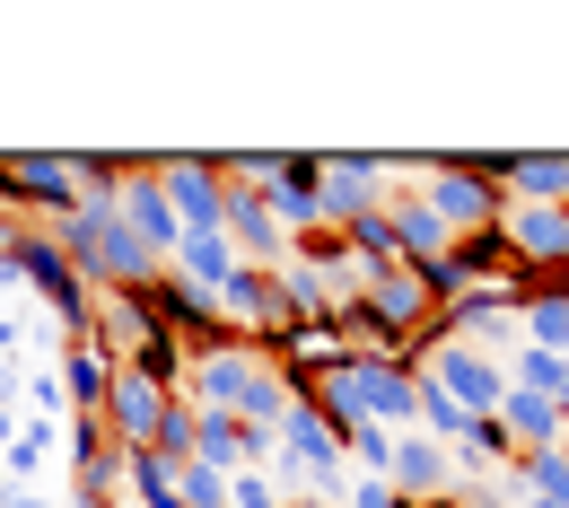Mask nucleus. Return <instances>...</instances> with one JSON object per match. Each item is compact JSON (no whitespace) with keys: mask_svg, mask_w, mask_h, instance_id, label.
<instances>
[{"mask_svg":"<svg viewBox=\"0 0 569 508\" xmlns=\"http://www.w3.org/2000/svg\"><path fill=\"white\" fill-rule=\"evenodd\" d=\"M53 237H62V255L88 272V290H149V281L167 272L141 237L123 228V211H114V202H79V211L62 219Z\"/></svg>","mask_w":569,"mask_h":508,"instance_id":"f257e3e1","label":"nucleus"},{"mask_svg":"<svg viewBox=\"0 0 569 508\" xmlns=\"http://www.w3.org/2000/svg\"><path fill=\"white\" fill-rule=\"evenodd\" d=\"M412 185L429 193V211L447 219L456 237H473V228H499V219H508V193H499V149H429Z\"/></svg>","mask_w":569,"mask_h":508,"instance_id":"f03ea898","label":"nucleus"},{"mask_svg":"<svg viewBox=\"0 0 569 508\" xmlns=\"http://www.w3.org/2000/svg\"><path fill=\"white\" fill-rule=\"evenodd\" d=\"M316 404H342L359 421H377V430H421V368H395V360H351L342 377H325L316 386Z\"/></svg>","mask_w":569,"mask_h":508,"instance_id":"7ed1b4c3","label":"nucleus"},{"mask_svg":"<svg viewBox=\"0 0 569 508\" xmlns=\"http://www.w3.org/2000/svg\"><path fill=\"white\" fill-rule=\"evenodd\" d=\"M88 193H79V158L62 149H9L0 158V211L9 219H36V228H62Z\"/></svg>","mask_w":569,"mask_h":508,"instance_id":"20e7f679","label":"nucleus"},{"mask_svg":"<svg viewBox=\"0 0 569 508\" xmlns=\"http://www.w3.org/2000/svg\"><path fill=\"white\" fill-rule=\"evenodd\" d=\"M272 474H281L289 491H351V456H342V438L333 421L298 395V412L281 421V456H272Z\"/></svg>","mask_w":569,"mask_h":508,"instance_id":"39448f33","label":"nucleus"},{"mask_svg":"<svg viewBox=\"0 0 569 508\" xmlns=\"http://www.w3.org/2000/svg\"><path fill=\"white\" fill-rule=\"evenodd\" d=\"M325 167V228H359V219L386 211V149H316Z\"/></svg>","mask_w":569,"mask_h":508,"instance_id":"423d86ee","label":"nucleus"},{"mask_svg":"<svg viewBox=\"0 0 569 508\" xmlns=\"http://www.w3.org/2000/svg\"><path fill=\"white\" fill-rule=\"evenodd\" d=\"M158 185H167V202L184 219V237H219V228H228V167H219V158L176 149V158H158Z\"/></svg>","mask_w":569,"mask_h":508,"instance_id":"0eeeda50","label":"nucleus"},{"mask_svg":"<svg viewBox=\"0 0 569 508\" xmlns=\"http://www.w3.org/2000/svg\"><path fill=\"white\" fill-rule=\"evenodd\" d=\"M141 307H149V325H158V333H176L193 360H202V351H219V342H237V333L219 325V298L193 290V281H176V272H158V281L141 290Z\"/></svg>","mask_w":569,"mask_h":508,"instance_id":"6e6552de","label":"nucleus"},{"mask_svg":"<svg viewBox=\"0 0 569 508\" xmlns=\"http://www.w3.org/2000/svg\"><path fill=\"white\" fill-rule=\"evenodd\" d=\"M421 377H438V386H447L473 421L508 404V360H499V351H482V342H438V351L421 360Z\"/></svg>","mask_w":569,"mask_h":508,"instance_id":"1a4fd4ad","label":"nucleus"},{"mask_svg":"<svg viewBox=\"0 0 569 508\" xmlns=\"http://www.w3.org/2000/svg\"><path fill=\"white\" fill-rule=\"evenodd\" d=\"M176 404H184V395H167L158 377H141V368H123V377H114V404H106V438H114L123 456H141L149 438H158V421H167Z\"/></svg>","mask_w":569,"mask_h":508,"instance_id":"9d476101","label":"nucleus"},{"mask_svg":"<svg viewBox=\"0 0 569 508\" xmlns=\"http://www.w3.org/2000/svg\"><path fill=\"white\" fill-rule=\"evenodd\" d=\"M114 211H123V228L141 237L158 263H176V246H184V219H176V202H167V185H158V158H141V176L114 193Z\"/></svg>","mask_w":569,"mask_h":508,"instance_id":"9b49d317","label":"nucleus"},{"mask_svg":"<svg viewBox=\"0 0 569 508\" xmlns=\"http://www.w3.org/2000/svg\"><path fill=\"white\" fill-rule=\"evenodd\" d=\"M62 395H71V421H106V404H114V377H123V360L106 351V342H88V333H71L62 342Z\"/></svg>","mask_w":569,"mask_h":508,"instance_id":"f8f14e48","label":"nucleus"},{"mask_svg":"<svg viewBox=\"0 0 569 508\" xmlns=\"http://www.w3.org/2000/svg\"><path fill=\"white\" fill-rule=\"evenodd\" d=\"M228 246L246 255V263H289V228H281V211H272V193L263 185H228Z\"/></svg>","mask_w":569,"mask_h":508,"instance_id":"ddd939ff","label":"nucleus"},{"mask_svg":"<svg viewBox=\"0 0 569 508\" xmlns=\"http://www.w3.org/2000/svg\"><path fill=\"white\" fill-rule=\"evenodd\" d=\"M386 228H395V246H403V263H412V272L456 255V228L429 211V193H421V185H395V193H386Z\"/></svg>","mask_w":569,"mask_h":508,"instance_id":"4468645a","label":"nucleus"},{"mask_svg":"<svg viewBox=\"0 0 569 508\" xmlns=\"http://www.w3.org/2000/svg\"><path fill=\"white\" fill-rule=\"evenodd\" d=\"M508 246H517V263L526 272H561L569 263V202H508Z\"/></svg>","mask_w":569,"mask_h":508,"instance_id":"2eb2a0df","label":"nucleus"},{"mask_svg":"<svg viewBox=\"0 0 569 508\" xmlns=\"http://www.w3.org/2000/svg\"><path fill=\"white\" fill-rule=\"evenodd\" d=\"M386 482H395L412 508H421V500H447V491H456V447H438L429 430H403V438H395Z\"/></svg>","mask_w":569,"mask_h":508,"instance_id":"dca6fc26","label":"nucleus"},{"mask_svg":"<svg viewBox=\"0 0 569 508\" xmlns=\"http://www.w3.org/2000/svg\"><path fill=\"white\" fill-rule=\"evenodd\" d=\"M263 193H272V211H281L289 246H298L307 228H325V167H316V158H289L281 149V176H272Z\"/></svg>","mask_w":569,"mask_h":508,"instance_id":"f3484780","label":"nucleus"},{"mask_svg":"<svg viewBox=\"0 0 569 508\" xmlns=\"http://www.w3.org/2000/svg\"><path fill=\"white\" fill-rule=\"evenodd\" d=\"M499 193L508 202H569V158L561 149H499Z\"/></svg>","mask_w":569,"mask_h":508,"instance_id":"a211bd4d","label":"nucleus"},{"mask_svg":"<svg viewBox=\"0 0 569 508\" xmlns=\"http://www.w3.org/2000/svg\"><path fill=\"white\" fill-rule=\"evenodd\" d=\"M499 430L517 438V456H543V447H569V412L552 395H526V386H508V404H499Z\"/></svg>","mask_w":569,"mask_h":508,"instance_id":"6ab92c4d","label":"nucleus"},{"mask_svg":"<svg viewBox=\"0 0 569 508\" xmlns=\"http://www.w3.org/2000/svg\"><path fill=\"white\" fill-rule=\"evenodd\" d=\"M456 272H465V290H482V281H517L526 263H517V246H508V228H473V237H456V255H447Z\"/></svg>","mask_w":569,"mask_h":508,"instance_id":"aec40b11","label":"nucleus"},{"mask_svg":"<svg viewBox=\"0 0 569 508\" xmlns=\"http://www.w3.org/2000/svg\"><path fill=\"white\" fill-rule=\"evenodd\" d=\"M237 263H246V255H237V246H228V228H219V237H184V246H176V263H167V272H176V281H193V290H228V281H237Z\"/></svg>","mask_w":569,"mask_h":508,"instance_id":"412c9836","label":"nucleus"},{"mask_svg":"<svg viewBox=\"0 0 569 508\" xmlns=\"http://www.w3.org/2000/svg\"><path fill=\"white\" fill-rule=\"evenodd\" d=\"M517 500H561L569 508V447L517 456V474H508V508H517Z\"/></svg>","mask_w":569,"mask_h":508,"instance_id":"4be33fe9","label":"nucleus"},{"mask_svg":"<svg viewBox=\"0 0 569 508\" xmlns=\"http://www.w3.org/2000/svg\"><path fill=\"white\" fill-rule=\"evenodd\" d=\"M123 500L132 508H184V491H176V465L167 456H123Z\"/></svg>","mask_w":569,"mask_h":508,"instance_id":"5701e85b","label":"nucleus"},{"mask_svg":"<svg viewBox=\"0 0 569 508\" xmlns=\"http://www.w3.org/2000/svg\"><path fill=\"white\" fill-rule=\"evenodd\" d=\"M53 456H62V421H27V430L0 447V474H9V482H36Z\"/></svg>","mask_w":569,"mask_h":508,"instance_id":"b1692460","label":"nucleus"},{"mask_svg":"<svg viewBox=\"0 0 569 508\" xmlns=\"http://www.w3.org/2000/svg\"><path fill=\"white\" fill-rule=\"evenodd\" d=\"M508 386H526V395H552V404H561V395H569V360L535 351V342H517V351H508Z\"/></svg>","mask_w":569,"mask_h":508,"instance_id":"393cba45","label":"nucleus"},{"mask_svg":"<svg viewBox=\"0 0 569 508\" xmlns=\"http://www.w3.org/2000/svg\"><path fill=\"white\" fill-rule=\"evenodd\" d=\"M421 430L438 438V447H456V438L473 430V412H465V404H456V395H447L438 377H421Z\"/></svg>","mask_w":569,"mask_h":508,"instance_id":"a878e982","label":"nucleus"},{"mask_svg":"<svg viewBox=\"0 0 569 508\" xmlns=\"http://www.w3.org/2000/svg\"><path fill=\"white\" fill-rule=\"evenodd\" d=\"M228 508H289V482L272 465H246V474H228Z\"/></svg>","mask_w":569,"mask_h":508,"instance_id":"bb28decb","label":"nucleus"},{"mask_svg":"<svg viewBox=\"0 0 569 508\" xmlns=\"http://www.w3.org/2000/svg\"><path fill=\"white\" fill-rule=\"evenodd\" d=\"M176 491H184V508H228V474L219 465H184Z\"/></svg>","mask_w":569,"mask_h":508,"instance_id":"cd10ccee","label":"nucleus"},{"mask_svg":"<svg viewBox=\"0 0 569 508\" xmlns=\"http://www.w3.org/2000/svg\"><path fill=\"white\" fill-rule=\"evenodd\" d=\"M342 508H412V500H403V491H395L386 474H359L351 491H342Z\"/></svg>","mask_w":569,"mask_h":508,"instance_id":"c85d7f7f","label":"nucleus"},{"mask_svg":"<svg viewBox=\"0 0 569 508\" xmlns=\"http://www.w3.org/2000/svg\"><path fill=\"white\" fill-rule=\"evenodd\" d=\"M0 508H53L44 491H0Z\"/></svg>","mask_w":569,"mask_h":508,"instance_id":"c756f323","label":"nucleus"},{"mask_svg":"<svg viewBox=\"0 0 569 508\" xmlns=\"http://www.w3.org/2000/svg\"><path fill=\"white\" fill-rule=\"evenodd\" d=\"M289 508H342L333 491H289Z\"/></svg>","mask_w":569,"mask_h":508,"instance_id":"7c9ffc66","label":"nucleus"},{"mask_svg":"<svg viewBox=\"0 0 569 508\" xmlns=\"http://www.w3.org/2000/svg\"><path fill=\"white\" fill-rule=\"evenodd\" d=\"M456 500H465V508H508L499 491H456Z\"/></svg>","mask_w":569,"mask_h":508,"instance_id":"2f4dec72","label":"nucleus"},{"mask_svg":"<svg viewBox=\"0 0 569 508\" xmlns=\"http://www.w3.org/2000/svg\"><path fill=\"white\" fill-rule=\"evenodd\" d=\"M71 508H123V500H106V491H71Z\"/></svg>","mask_w":569,"mask_h":508,"instance_id":"473e14b6","label":"nucleus"},{"mask_svg":"<svg viewBox=\"0 0 569 508\" xmlns=\"http://www.w3.org/2000/svg\"><path fill=\"white\" fill-rule=\"evenodd\" d=\"M561 412H569V395H561Z\"/></svg>","mask_w":569,"mask_h":508,"instance_id":"72a5a7b5","label":"nucleus"}]
</instances>
